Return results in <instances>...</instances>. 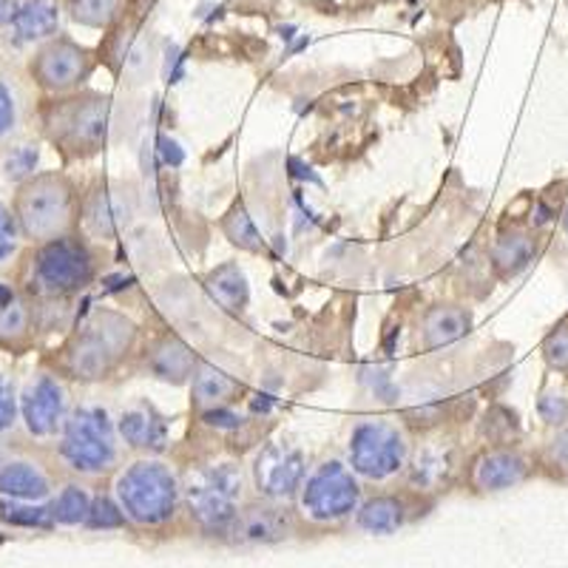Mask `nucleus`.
<instances>
[{"instance_id":"obj_13","label":"nucleus","mask_w":568,"mask_h":568,"mask_svg":"<svg viewBox=\"0 0 568 568\" xmlns=\"http://www.w3.org/2000/svg\"><path fill=\"white\" fill-rule=\"evenodd\" d=\"M63 387L54 378H49V375L38 378L29 387L27 398H23V418H27L29 433L40 435V438L58 433L60 420H63Z\"/></svg>"},{"instance_id":"obj_31","label":"nucleus","mask_w":568,"mask_h":568,"mask_svg":"<svg viewBox=\"0 0 568 568\" xmlns=\"http://www.w3.org/2000/svg\"><path fill=\"white\" fill-rule=\"evenodd\" d=\"M125 524V515L114 506V500L109 497H98L94 504H91L89 511V526L94 529H116V526Z\"/></svg>"},{"instance_id":"obj_11","label":"nucleus","mask_w":568,"mask_h":568,"mask_svg":"<svg viewBox=\"0 0 568 568\" xmlns=\"http://www.w3.org/2000/svg\"><path fill=\"white\" fill-rule=\"evenodd\" d=\"M91 71V60L85 49L71 40H54L40 49L32 63V74L49 91H69L85 80Z\"/></svg>"},{"instance_id":"obj_26","label":"nucleus","mask_w":568,"mask_h":568,"mask_svg":"<svg viewBox=\"0 0 568 568\" xmlns=\"http://www.w3.org/2000/svg\"><path fill=\"white\" fill-rule=\"evenodd\" d=\"M29 313L18 296L9 291L7 284H0V338L3 342H18L27 336Z\"/></svg>"},{"instance_id":"obj_21","label":"nucleus","mask_w":568,"mask_h":568,"mask_svg":"<svg viewBox=\"0 0 568 568\" xmlns=\"http://www.w3.org/2000/svg\"><path fill=\"white\" fill-rule=\"evenodd\" d=\"M58 23L60 12L54 0H27V3H20L12 29L20 43H29V40L49 38V34L58 32Z\"/></svg>"},{"instance_id":"obj_4","label":"nucleus","mask_w":568,"mask_h":568,"mask_svg":"<svg viewBox=\"0 0 568 568\" xmlns=\"http://www.w3.org/2000/svg\"><path fill=\"white\" fill-rule=\"evenodd\" d=\"M242 491V475L236 466L220 464L187 475L185 495L191 515L207 531H227L236 517V497Z\"/></svg>"},{"instance_id":"obj_29","label":"nucleus","mask_w":568,"mask_h":568,"mask_svg":"<svg viewBox=\"0 0 568 568\" xmlns=\"http://www.w3.org/2000/svg\"><path fill=\"white\" fill-rule=\"evenodd\" d=\"M0 517L12 526H27V529H45L52 526L54 509L49 506H20V504H0Z\"/></svg>"},{"instance_id":"obj_23","label":"nucleus","mask_w":568,"mask_h":568,"mask_svg":"<svg viewBox=\"0 0 568 568\" xmlns=\"http://www.w3.org/2000/svg\"><path fill=\"white\" fill-rule=\"evenodd\" d=\"M0 491L20 497V500H38L49 491V480L29 464H9L0 471Z\"/></svg>"},{"instance_id":"obj_38","label":"nucleus","mask_w":568,"mask_h":568,"mask_svg":"<svg viewBox=\"0 0 568 568\" xmlns=\"http://www.w3.org/2000/svg\"><path fill=\"white\" fill-rule=\"evenodd\" d=\"M14 123V103H12V94L7 91V85L0 83V136L7 134Z\"/></svg>"},{"instance_id":"obj_27","label":"nucleus","mask_w":568,"mask_h":568,"mask_svg":"<svg viewBox=\"0 0 568 568\" xmlns=\"http://www.w3.org/2000/svg\"><path fill=\"white\" fill-rule=\"evenodd\" d=\"M222 227H225L227 240H231L233 245H240L242 251L258 253L265 247V240H262V233L253 225V220L247 216L245 207H233L225 216V222H222Z\"/></svg>"},{"instance_id":"obj_7","label":"nucleus","mask_w":568,"mask_h":568,"mask_svg":"<svg viewBox=\"0 0 568 568\" xmlns=\"http://www.w3.org/2000/svg\"><path fill=\"white\" fill-rule=\"evenodd\" d=\"M94 253L89 245L71 236H58L49 240L34 256V276L49 293L69 296V293L83 291L85 284L94 278Z\"/></svg>"},{"instance_id":"obj_41","label":"nucleus","mask_w":568,"mask_h":568,"mask_svg":"<svg viewBox=\"0 0 568 568\" xmlns=\"http://www.w3.org/2000/svg\"><path fill=\"white\" fill-rule=\"evenodd\" d=\"M0 542H3V535H0Z\"/></svg>"},{"instance_id":"obj_32","label":"nucleus","mask_w":568,"mask_h":568,"mask_svg":"<svg viewBox=\"0 0 568 568\" xmlns=\"http://www.w3.org/2000/svg\"><path fill=\"white\" fill-rule=\"evenodd\" d=\"M537 409H540L542 420L551 426H562L568 420V400L557 393L542 395L540 404H537Z\"/></svg>"},{"instance_id":"obj_16","label":"nucleus","mask_w":568,"mask_h":568,"mask_svg":"<svg viewBox=\"0 0 568 568\" xmlns=\"http://www.w3.org/2000/svg\"><path fill=\"white\" fill-rule=\"evenodd\" d=\"M120 435L134 449L162 453L169 444V420L162 418L151 404H136V407L125 409L120 418Z\"/></svg>"},{"instance_id":"obj_37","label":"nucleus","mask_w":568,"mask_h":568,"mask_svg":"<svg viewBox=\"0 0 568 568\" xmlns=\"http://www.w3.org/2000/svg\"><path fill=\"white\" fill-rule=\"evenodd\" d=\"M156 156H160L162 165H169V169H176V165H182V160H185L182 149L171 140V136H160V140H156Z\"/></svg>"},{"instance_id":"obj_36","label":"nucleus","mask_w":568,"mask_h":568,"mask_svg":"<svg viewBox=\"0 0 568 568\" xmlns=\"http://www.w3.org/2000/svg\"><path fill=\"white\" fill-rule=\"evenodd\" d=\"M34 165H38V151L34 149H20L18 154H12V160L7 162L9 176H27L32 174Z\"/></svg>"},{"instance_id":"obj_2","label":"nucleus","mask_w":568,"mask_h":568,"mask_svg":"<svg viewBox=\"0 0 568 568\" xmlns=\"http://www.w3.org/2000/svg\"><path fill=\"white\" fill-rule=\"evenodd\" d=\"M134 342V324L116 313H98L69 349V367L78 378H103L123 362Z\"/></svg>"},{"instance_id":"obj_5","label":"nucleus","mask_w":568,"mask_h":568,"mask_svg":"<svg viewBox=\"0 0 568 568\" xmlns=\"http://www.w3.org/2000/svg\"><path fill=\"white\" fill-rule=\"evenodd\" d=\"M109 111L111 105L105 98H71L49 109L45 125L52 140L74 154H94L105 142Z\"/></svg>"},{"instance_id":"obj_3","label":"nucleus","mask_w":568,"mask_h":568,"mask_svg":"<svg viewBox=\"0 0 568 568\" xmlns=\"http://www.w3.org/2000/svg\"><path fill=\"white\" fill-rule=\"evenodd\" d=\"M14 216L32 240H58L74 220V191L58 174L34 176L20 191Z\"/></svg>"},{"instance_id":"obj_19","label":"nucleus","mask_w":568,"mask_h":568,"mask_svg":"<svg viewBox=\"0 0 568 568\" xmlns=\"http://www.w3.org/2000/svg\"><path fill=\"white\" fill-rule=\"evenodd\" d=\"M191 382H194V400L202 409L225 407L242 393V384L236 378H231L225 369L213 367L207 362H196Z\"/></svg>"},{"instance_id":"obj_10","label":"nucleus","mask_w":568,"mask_h":568,"mask_svg":"<svg viewBox=\"0 0 568 568\" xmlns=\"http://www.w3.org/2000/svg\"><path fill=\"white\" fill-rule=\"evenodd\" d=\"M304 475H307L304 455L296 446L287 444H267L253 464L256 489L271 500H284V497L296 495L304 484Z\"/></svg>"},{"instance_id":"obj_12","label":"nucleus","mask_w":568,"mask_h":568,"mask_svg":"<svg viewBox=\"0 0 568 568\" xmlns=\"http://www.w3.org/2000/svg\"><path fill=\"white\" fill-rule=\"evenodd\" d=\"M293 520L287 509H278L271 504H256L236 511L233 524L227 526V535L236 542H276L291 535Z\"/></svg>"},{"instance_id":"obj_22","label":"nucleus","mask_w":568,"mask_h":568,"mask_svg":"<svg viewBox=\"0 0 568 568\" xmlns=\"http://www.w3.org/2000/svg\"><path fill=\"white\" fill-rule=\"evenodd\" d=\"M404 517H407L404 500L382 495L373 497V500H367V504L362 506V511H358V526H362L364 531H373V535H389V531H395L404 524Z\"/></svg>"},{"instance_id":"obj_40","label":"nucleus","mask_w":568,"mask_h":568,"mask_svg":"<svg viewBox=\"0 0 568 568\" xmlns=\"http://www.w3.org/2000/svg\"><path fill=\"white\" fill-rule=\"evenodd\" d=\"M291 169H296V176H304V180H311V182H318V176L313 174L311 169H304L302 162L298 160H291Z\"/></svg>"},{"instance_id":"obj_17","label":"nucleus","mask_w":568,"mask_h":568,"mask_svg":"<svg viewBox=\"0 0 568 568\" xmlns=\"http://www.w3.org/2000/svg\"><path fill=\"white\" fill-rule=\"evenodd\" d=\"M149 369L162 382L182 384L194 375L196 358L185 342H180L176 336H165L151 347Z\"/></svg>"},{"instance_id":"obj_24","label":"nucleus","mask_w":568,"mask_h":568,"mask_svg":"<svg viewBox=\"0 0 568 568\" xmlns=\"http://www.w3.org/2000/svg\"><path fill=\"white\" fill-rule=\"evenodd\" d=\"M89 222L94 231L114 233L129 216V205L120 200V191H98L89 202Z\"/></svg>"},{"instance_id":"obj_39","label":"nucleus","mask_w":568,"mask_h":568,"mask_svg":"<svg viewBox=\"0 0 568 568\" xmlns=\"http://www.w3.org/2000/svg\"><path fill=\"white\" fill-rule=\"evenodd\" d=\"M18 9H20L18 0H0V23H12Z\"/></svg>"},{"instance_id":"obj_35","label":"nucleus","mask_w":568,"mask_h":568,"mask_svg":"<svg viewBox=\"0 0 568 568\" xmlns=\"http://www.w3.org/2000/svg\"><path fill=\"white\" fill-rule=\"evenodd\" d=\"M14 251V216L0 205V262H7Z\"/></svg>"},{"instance_id":"obj_28","label":"nucleus","mask_w":568,"mask_h":568,"mask_svg":"<svg viewBox=\"0 0 568 568\" xmlns=\"http://www.w3.org/2000/svg\"><path fill=\"white\" fill-rule=\"evenodd\" d=\"M54 520L65 526H74V524H83L89 520V511H91V500L80 486H65L60 491V497L54 500Z\"/></svg>"},{"instance_id":"obj_34","label":"nucleus","mask_w":568,"mask_h":568,"mask_svg":"<svg viewBox=\"0 0 568 568\" xmlns=\"http://www.w3.org/2000/svg\"><path fill=\"white\" fill-rule=\"evenodd\" d=\"M14 415H18V407H14L12 384L7 378H0V433H7L9 426L14 424Z\"/></svg>"},{"instance_id":"obj_9","label":"nucleus","mask_w":568,"mask_h":568,"mask_svg":"<svg viewBox=\"0 0 568 568\" xmlns=\"http://www.w3.org/2000/svg\"><path fill=\"white\" fill-rule=\"evenodd\" d=\"M358 504V480L338 460H327L302 486V506L313 520H338Z\"/></svg>"},{"instance_id":"obj_15","label":"nucleus","mask_w":568,"mask_h":568,"mask_svg":"<svg viewBox=\"0 0 568 568\" xmlns=\"http://www.w3.org/2000/svg\"><path fill=\"white\" fill-rule=\"evenodd\" d=\"M471 327V313L464 307H455V304H438V307H429L420 318V347L424 349H440L446 344L458 342L469 333Z\"/></svg>"},{"instance_id":"obj_18","label":"nucleus","mask_w":568,"mask_h":568,"mask_svg":"<svg viewBox=\"0 0 568 568\" xmlns=\"http://www.w3.org/2000/svg\"><path fill=\"white\" fill-rule=\"evenodd\" d=\"M537 240L526 231L500 233L491 245V267L500 278H515L535 262Z\"/></svg>"},{"instance_id":"obj_33","label":"nucleus","mask_w":568,"mask_h":568,"mask_svg":"<svg viewBox=\"0 0 568 568\" xmlns=\"http://www.w3.org/2000/svg\"><path fill=\"white\" fill-rule=\"evenodd\" d=\"M202 420H205L207 426H213V429H240L242 426V415H236L227 407L202 409Z\"/></svg>"},{"instance_id":"obj_30","label":"nucleus","mask_w":568,"mask_h":568,"mask_svg":"<svg viewBox=\"0 0 568 568\" xmlns=\"http://www.w3.org/2000/svg\"><path fill=\"white\" fill-rule=\"evenodd\" d=\"M542 355H546V364L551 369H557L560 375H568V318H562L542 344Z\"/></svg>"},{"instance_id":"obj_1","label":"nucleus","mask_w":568,"mask_h":568,"mask_svg":"<svg viewBox=\"0 0 568 568\" xmlns=\"http://www.w3.org/2000/svg\"><path fill=\"white\" fill-rule=\"evenodd\" d=\"M176 495L180 489L174 471L160 460H140L116 480V497L123 511L140 526L165 524L176 509Z\"/></svg>"},{"instance_id":"obj_14","label":"nucleus","mask_w":568,"mask_h":568,"mask_svg":"<svg viewBox=\"0 0 568 568\" xmlns=\"http://www.w3.org/2000/svg\"><path fill=\"white\" fill-rule=\"evenodd\" d=\"M526 475H529V460L524 455L511 449H491L475 460L471 480L484 491H500L526 480Z\"/></svg>"},{"instance_id":"obj_6","label":"nucleus","mask_w":568,"mask_h":568,"mask_svg":"<svg viewBox=\"0 0 568 568\" xmlns=\"http://www.w3.org/2000/svg\"><path fill=\"white\" fill-rule=\"evenodd\" d=\"M60 453L78 471L109 469L116 458L109 415L98 407L78 409L65 420Z\"/></svg>"},{"instance_id":"obj_20","label":"nucleus","mask_w":568,"mask_h":568,"mask_svg":"<svg viewBox=\"0 0 568 568\" xmlns=\"http://www.w3.org/2000/svg\"><path fill=\"white\" fill-rule=\"evenodd\" d=\"M205 291L207 296L227 313H242L247 307V298H251L247 278L236 262H225V265L216 267V271L205 278Z\"/></svg>"},{"instance_id":"obj_8","label":"nucleus","mask_w":568,"mask_h":568,"mask_svg":"<svg viewBox=\"0 0 568 568\" xmlns=\"http://www.w3.org/2000/svg\"><path fill=\"white\" fill-rule=\"evenodd\" d=\"M407 458V444L398 426L387 420H364L349 438V464L353 471L369 480H387L400 471Z\"/></svg>"},{"instance_id":"obj_25","label":"nucleus","mask_w":568,"mask_h":568,"mask_svg":"<svg viewBox=\"0 0 568 568\" xmlns=\"http://www.w3.org/2000/svg\"><path fill=\"white\" fill-rule=\"evenodd\" d=\"M65 7H69L71 18L83 27L105 29L120 18L123 0H65Z\"/></svg>"}]
</instances>
